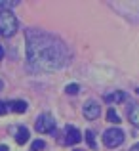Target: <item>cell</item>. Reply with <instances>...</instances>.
<instances>
[{
	"instance_id": "obj_1",
	"label": "cell",
	"mask_w": 139,
	"mask_h": 151,
	"mask_svg": "<svg viewBox=\"0 0 139 151\" xmlns=\"http://www.w3.org/2000/svg\"><path fill=\"white\" fill-rule=\"evenodd\" d=\"M27 61L33 71H59L69 65L71 50L59 37L40 29H27Z\"/></svg>"
},
{
	"instance_id": "obj_2",
	"label": "cell",
	"mask_w": 139,
	"mask_h": 151,
	"mask_svg": "<svg viewBox=\"0 0 139 151\" xmlns=\"http://www.w3.org/2000/svg\"><path fill=\"white\" fill-rule=\"evenodd\" d=\"M19 21L15 17V14L11 10H0V35L6 38L14 37L17 33Z\"/></svg>"
},
{
	"instance_id": "obj_3",
	"label": "cell",
	"mask_w": 139,
	"mask_h": 151,
	"mask_svg": "<svg viewBox=\"0 0 139 151\" xmlns=\"http://www.w3.org/2000/svg\"><path fill=\"white\" fill-rule=\"evenodd\" d=\"M124 132H122L120 128H109L105 130V134H103V144L107 145V147H118V145L124 142Z\"/></svg>"
},
{
	"instance_id": "obj_4",
	"label": "cell",
	"mask_w": 139,
	"mask_h": 151,
	"mask_svg": "<svg viewBox=\"0 0 139 151\" xmlns=\"http://www.w3.org/2000/svg\"><path fill=\"white\" fill-rule=\"evenodd\" d=\"M34 128H36V132H40V134L55 132V121H53V117H51L50 113H42V115H38L36 122H34Z\"/></svg>"
},
{
	"instance_id": "obj_5",
	"label": "cell",
	"mask_w": 139,
	"mask_h": 151,
	"mask_svg": "<svg viewBox=\"0 0 139 151\" xmlns=\"http://www.w3.org/2000/svg\"><path fill=\"white\" fill-rule=\"evenodd\" d=\"M82 113H84V117L88 121H95L101 115V107H99V103L95 100H88L84 103V107H82Z\"/></svg>"
},
{
	"instance_id": "obj_6",
	"label": "cell",
	"mask_w": 139,
	"mask_h": 151,
	"mask_svg": "<svg viewBox=\"0 0 139 151\" xmlns=\"http://www.w3.org/2000/svg\"><path fill=\"white\" fill-rule=\"evenodd\" d=\"M82 140V134H80V130L76 128V126H67L65 128V138H63V144L65 145H74V144H78V142Z\"/></svg>"
},
{
	"instance_id": "obj_7",
	"label": "cell",
	"mask_w": 139,
	"mask_h": 151,
	"mask_svg": "<svg viewBox=\"0 0 139 151\" xmlns=\"http://www.w3.org/2000/svg\"><path fill=\"white\" fill-rule=\"evenodd\" d=\"M103 100H105L107 103H120V101L128 100V94L122 92V90H116V92H113V94H105Z\"/></svg>"
},
{
	"instance_id": "obj_8",
	"label": "cell",
	"mask_w": 139,
	"mask_h": 151,
	"mask_svg": "<svg viewBox=\"0 0 139 151\" xmlns=\"http://www.w3.org/2000/svg\"><path fill=\"white\" fill-rule=\"evenodd\" d=\"M128 121L135 128H139V103H130L128 107Z\"/></svg>"
},
{
	"instance_id": "obj_9",
	"label": "cell",
	"mask_w": 139,
	"mask_h": 151,
	"mask_svg": "<svg viewBox=\"0 0 139 151\" xmlns=\"http://www.w3.org/2000/svg\"><path fill=\"white\" fill-rule=\"evenodd\" d=\"M8 107H10V111H14V113H25L27 101L25 100H14V101H8Z\"/></svg>"
},
{
	"instance_id": "obj_10",
	"label": "cell",
	"mask_w": 139,
	"mask_h": 151,
	"mask_svg": "<svg viewBox=\"0 0 139 151\" xmlns=\"http://www.w3.org/2000/svg\"><path fill=\"white\" fill-rule=\"evenodd\" d=\"M27 140H29V130H27L25 126H19V128H17V134H15V142L21 145V144H25Z\"/></svg>"
},
{
	"instance_id": "obj_11",
	"label": "cell",
	"mask_w": 139,
	"mask_h": 151,
	"mask_svg": "<svg viewBox=\"0 0 139 151\" xmlns=\"http://www.w3.org/2000/svg\"><path fill=\"white\" fill-rule=\"evenodd\" d=\"M107 121L114 122V124H118V122H122V121H120V117H118V113H116V111L113 109V107H110V109L107 111Z\"/></svg>"
},
{
	"instance_id": "obj_12",
	"label": "cell",
	"mask_w": 139,
	"mask_h": 151,
	"mask_svg": "<svg viewBox=\"0 0 139 151\" xmlns=\"http://www.w3.org/2000/svg\"><path fill=\"white\" fill-rule=\"evenodd\" d=\"M86 142H88V145L92 149H95V134H93V130H86Z\"/></svg>"
},
{
	"instance_id": "obj_13",
	"label": "cell",
	"mask_w": 139,
	"mask_h": 151,
	"mask_svg": "<svg viewBox=\"0 0 139 151\" xmlns=\"http://www.w3.org/2000/svg\"><path fill=\"white\" fill-rule=\"evenodd\" d=\"M65 92H67V94H71V96H74V94H78V92H80V86H78V84H74V82H73V84H67Z\"/></svg>"
},
{
	"instance_id": "obj_14",
	"label": "cell",
	"mask_w": 139,
	"mask_h": 151,
	"mask_svg": "<svg viewBox=\"0 0 139 151\" xmlns=\"http://www.w3.org/2000/svg\"><path fill=\"white\" fill-rule=\"evenodd\" d=\"M46 147V144L42 140H36V142H33V151H38V149H44Z\"/></svg>"
},
{
	"instance_id": "obj_15",
	"label": "cell",
	"mask_w": 139,
	"mask_h": 151,
	"mask_svg": "<svg viewBox=\"0 0 139 151\" xmlns=\"http://www.w3.org/2000/svg\"><path fill=\"white\" fill-rule=\"evenodd\" d=\"M8 111H10V107H8V101H2V100H0V115H6Z\"/></svg>"
},
{
	"instance_id": "obj_16",
	"label": "cell",
	"mask_w": 139,
	"mask_h": 151,
	"mask_svg": "<svg viewBox=\"0 0 139 151\" xmlns=\"http://www.w3.org/2000/svg\"><path fill=\"white\" fill-rule=\"evenodd\" d=\"M14 6H15V2H0V10H10Z\"/></svg>"
},
{
	"instance_id": "obj_17",
	"label": "cell",
	"mask_w": 139,
	"mask_h": 151,
	"mask_svg": "<svg viewBox=\"0 0 139 151\" xmlns=\"http://www.w3.org/2000/svg\"><path fill=\"white\" fill-rule=\"evenodd\" d=\"M2 58H4V48H2V44H0V61H2Z\"/></svg>"
},
{
	"instance_id": "obj_18",
	"label": "cell",
	"mask_w": 139,
	"mask_h": 151,
	"mask_svg": "<svg viewBox=\"0 0 139 151\" xmlns=\"http://www.w3.org/2000/svg\"><path fill=\"white\" fill-rule=\"evenodd\" d=\"M130 151H139V144H135V145H132V149Z\"/></svg>"
},
{
	"instance_id": "obj_19",
	"label": "cell",
	"mask_w": 139,
	"mask_h": 151,
	"mask_svg": "<svg viewBox=\"0 0 139 151\" xmlns=\"http://www.w3.org/2000/svg\"><path fill=\"white\" fill-rule=\"evenodd\" d=\"M0 151H8V145H0Z\"/></svg>"
},
{
	"instance_id": "obj_20",
	"label": "cell",
	"mask_w": 139,
	"mask_h": 151,
	"mask_svg": "<svg viewBox=\"0 0 139 151\" xmlns=\"http://www.w3.org/2000/svg\"><path fill=\"white\" fill-rule=\"evenodd\" d=\"M135 92H137V94H139V88H137V90H135Z\"/></svg>"
},
{
	"instance_id": "obj_21",
	"label": "cell",
	"mask_w": 139,
	"mask_h": 151,
	"mask_svg": "<svg viewBox=\"0 0 139 151\" xmlns=\"http://www.w3.org/2000/svg\"><path fill=\"white\" fill-rule=\"evenodd\" d=\"M0 88H2V82H0Z\"/></svg>"
}]
</instances>
